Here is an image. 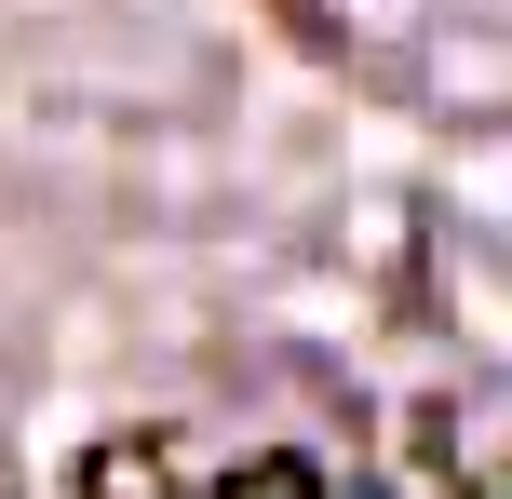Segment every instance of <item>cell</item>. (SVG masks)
I'll list each match as a JSON object with an SVG mask.
<instances>
[{
    "label": "cell",
    "mask_w": 512,
    "mask_h": 499,
    "mask_svg": "<svg viewBox=\"0 0 512 499\" xmlns=\"http://www.w3.org/2000/svg\"><path fill=\"white\" fill-rule=\"evenodd\" d=\"M81 499H176V446H162V432L95 446V459H81Z\"/></svg>",
    "instance_id": "cell-1"
},
{
    "label": "cell",
    "mask_w": 512,
    "mask_h": 499,
    "mask_svg": "<svg viewBox=\"0 0 512 499\" xmlns=\"http://www.w3.org/2000/svg\"><path fill=\"white\" fill-rule=\"evenodd\" d=\"M230 499H324V486H310V459H256V473H230Z\"/></svg>",
    "instance_id": "cell-2"
}]
</instances>
